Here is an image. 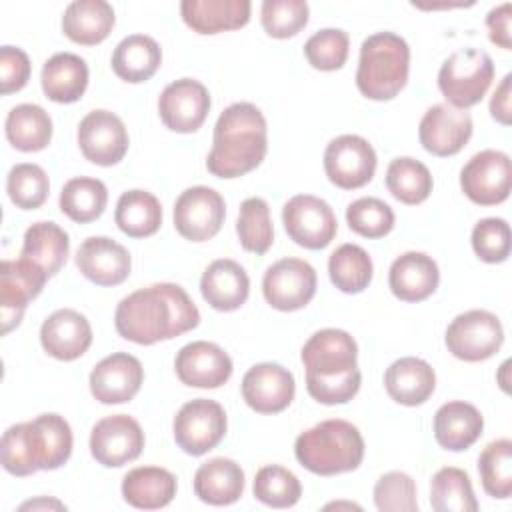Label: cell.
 Returning <instances> with one entry per match:
<instances>
[{
  "label": "cell",
  "mask_w": 512,
  "mask_h": 512,
  "mask_svg": "<svg viewBox=\"0 0 512 512\" xmlns=\"http://www.w3.org/2000/svg\"><path fill=\"white\" fill-rule=\"evenodd\" d=\"M372 258L358 244H342L328 258V274L332 284L346 294H358L372 280Z\"/></svg>",
  "instance_id": "cell-40"
},
{
  "label": "cell",
  "mask_w": 512,
  "mask_h": 512,
  "mask_svg": "<svg viewBox=\"0 0 512 512\" xmlns=\"http://www.w3.org/2000/svg\"><path fill=\"white\" fill-rule=\"evenodd\" d=\"M472 128V118L466 110L450 104H434L420 120L418 138L426 152L434 156H454L468 144Z\"/></svg>",
  "instance_id": "cell-19"
},
{
  "label": "cell",
  "mask_w": 512,
  "mask_h": 512,
  "mask_svg": "<svg viewBox=\"0 0 512 512\" xmlns=\"http://www.w3.org/2000/svg\"><path fill=\"white\" fill-rule=\"evenodd\" d=\"M116 22L114 8L104 0L70 2L62 16V32L76 44L94 46L108 38Z\"/></svg>",
  "instance_id": "cell-32"
},
{
  "label": "cell",
  "mask_w": 512,
  "mask_h": 512,
  "mask_svg": "<svg viewBox=\"0 0 512 512\" xmlns=\"http://www.w3.org/2000/svg\"><path fill=\"white\" fill-rule=\"evenodd\" d=\"M226 428L228 420L224 408L210 398L186 402L172 422L176 444L190 456H202L216 448L226 436Z\"/></svg>",
  "instance_id": "cell-9"
},
{
  "label": "cell",
  "mask_w": 512,
  "mask_h": 512,
  "mask_svg": "<svg viewBox=\"0 0 512 512\" xmlns=\"http://www.w3.org/2000/svg\"><path fill=\"white\" fill-rule=\"evenodd\" d=\"M124 122L110 110L88 112L78 126V146L86 160L98 166H114L128 152Z\"/></svg>",
  "instance_id": "cell-18"
},
{
  "label": "cell",
  "mask_w": 512,
  "mask_h": 512,
  "mask_svg": "<svg viewBox=\"0 0 512 512\" xmlns=\"http://www.w3.org/2000/svg\"><path fill=\"white\" fill-rule=\"evenodd\" d=\"M252 4L248 0H184L182 20L198 34H218L248 24Z\"/></svg>",
  "instance_id": "cell-27"
},
{
  "label": "cell",
  "mask_w": 512,
  "mask_h": 512,
  "mask_svg": "<svg viewBox=\"0 0 512 512\" xmlns=\"http://www.w3.org/2000/svg\"><path fill=\"white\" fill-rule=\"evenodd\" d=\"M6 192L22 210H34L40 208L50 192V180L42 166L22 162L10 168L6 178Z\"/></svg>",
  "instance_id": "cell-45"
},
{
  "label": "cell",
  "mask_w": 512,
  "mask_h": 512,
  "mask_svg": "<svg viewBox=\"0 0 512 512\" xmlns=\"http://www.w3.org/2000/svg\"><path fill=\"white\" fill-rule=\"evenodd\" d=\"M374 504L380 512H416V482L406 472H386L374 484Z\"/></svg>",
  "instance_id": "cell-49"
},
{
  "label": "cell",
  "mask_w": 512,
  "mask_h": 512,
  "mask_svg": "<svg viewBox=\"0 0 512 512\" xmlns=\"http://www.w3.org/2000/svg\"><path fill=\"white\" fill-rule=\"evenodd\" d=\"M310 8L304 0H264L260 8V22L268 36L290 38L308 24Z\"/></svg>",
  "instance_id": "cell-46"
},
{
  "label": "cell",
  "mask_w": 512,
  "mask_h": 512,
  "mask_svg": "<svg viewBox=\"0 0 512 512\" xmlns=\"http://www.w3.org/2000/svg\"><path fill=\"white\" fill-rule=\"evenodd\" d=\"M200 324V312L188 292L172 282L140 288L120 300L114 312L116 332L134 344L172 340Z\"/></svg>",
  "instance_id": "cell-1"
},
{
  "label": "cell",
  "mask_w": 512,
  "mask_h": 512,
  "mask_svg": "<svg viewBox=\"0 0 512 512\" xmlns=\"http://www.w3.org/2000/svg\"><path fill=\"white\" fill-rule=\"evenodd\" d=\"M460 188L478 206H496L510 196L512 162L506 152L482 150L460 172Z\"/></svg>",
  "instance_id": "cell-10"
},
{
  "label": "cell",
  "mask_w": 512,
  "mask_h": 512,
  "mask_svg": "<svg viewBox=\"0 0 512 512\" xmlns=\"http://www.w3.org/2000/svg\"><path fill=\"white\" fill-rule=\"evenodd\" d=\"M200 292L214 310L232 312L246 302L250 292V278L238 262L220 258L204 270L200 278Z\"/></svg>",
  "instance_id": "cell-26"
},
{
  "label": "cell",
  "mask_w": 512,
  "mask_h": 512,
  "mask_svg": "<svg viewBox=\"0 0 512 512\" xmlns=\"http://www.w3.org/2000/svg\"><path fill=\"white\" fill-rule=\"evenodd\" d=\"M434 438L444 450H468L484 430L480 410L464 400L442 404L434 414Z\"/></svg>",
  "instance_id": "cell-29"
},
{
  "label": "cell",
  "mask_w": 512,
  "mask_h": 512,
  "mask_svg": "<svg viewBox=\"0 0 512 512\" xmlns=\"http://www.w3.org/2000/svg\"><path fill=\"white\" fill-rule=\"evenodd\" d=\"M472 250L488 264H500L510 256V226L504 218H482L472 228Z\"/></svg>",
  "instance_id": "cell-50"
},
{
  "label": "cell",
  "mask_w": 512,
  "mask_h": 512,
  "mask_svg": "<svg viewBox=\"0 0 512 512\" xmlns=\"http://www.w3.org/2000/svg\"><path fill=\"white\" fill-rule=\"evenodd\" d=\"M348 50H350V38L340 28L318 30L304 44V56L308 64L322 72L340 70L346 64Z\"/></svg>",
  "instance_id": "cell-47"
},
{
  "label": "cell",
  "mask_w": 512,
  "mask_h": 512,
  "mask_svg": "<svg viewBox=\"0 0 512 512\" xmlns=\"http://www.w3.org/2000/svg\"><path fill=\"white\" fill-rule=\"evenodd\" d=\"M510 82H512V76L506 74L502 78V82L498 84L492 100H490V114L502 126H508L510 124V116H512V108H510V98H512Z\"/></svg>",
  "instance_id": "cell-53"
},
{
  "label": "cell",
  "mask_w": 512,
  "mask_h": 512,
  "mask_svg": "<svg viewBox=\"0 0 512 512\" xmlns=\"http://www.w3.org/2000/svg\"><path fill=\"white\" fill-rule=\"evenodd\" d=\"M114 220L126 236L146 238L158 232L162 224V206L158 198L146 190H128L116 202Z\"/></svg>",
  "instance_id": "cell-37"
},
{
  "label": "cell",
  "mask_w": 512,
  "mask_h": 512,
  "mask_svg": "<svg viewBox=\"0 0 512 512\" xmlns=\"http://www.w3.org/2000/svg\"><path fill=\"white\" fill-rule=\"evenodd\" d=\"M306 368L308 394L326 406L350 402L362 384L358 370V344L338 328L314 332L300 352Z\"/></svg>",
  "instance_id": "cell-2"
},
{
  "label": "cell",
  "mask_w": 512,
  "mask_h": 512,
  "mask_svg": "<svg viewBox=\"0 0 512 512\" xmlns=\"http://www.w3.org/2000/svg\"><path fill=\"white\" fill-rule=\"evenodd\" d=\"M144 380L140 360L128 352H114L100 360L90 372V392L102 404L130 402Z\"/></svg>",
  "instance_id": "cell-21"
},
{
  "label": "cell",
  "mask_w": 512,
  "mask_h": 512,
  "mask_svg": "<svg viewBox=\"0 0 512 512\" xmlns=\"http://www.w3.org/2000/svg\"><path fill=\"white\" fill-rule=\"evenodd\" d=\"M244 492V470L230 458L218 456L194 474V494L210 506L234 504Z\"/></svg>",
  "instance_id": "cell-31"
},
{
  "label": "cell",
  "mask_w": 512,
  "mask_h": 512,
  "mask_svg": "<svg viewBox=\"0 0 512 512\" xmlns=\"http://www.w3.org/2000/svg\"><path fill=\"white\" fill-rule=\"evenodd\" d=\"M76 266L98 286H118L130 276V252L108 236L86 238L76 252Z\"/></svg>",
  "instance_id": "cell-23"
},
{
  "label": "cell",
  "mask_w": 512,
  "mask_h": 512,
  "mask_svg": "<svg viewBox=\"0 0 512 512\" xmlns=\"http://www.w3.org/2000/svg\"><path fill=\"white\" fill-rule=\"evenodd\" d=\"M174 370L186 386L220 388L232 376V360L218 344L196 340L178 350Z\"/></svg>",
  "instance_id": "cell-22"
},
{
  "label": "cell",
  "mask_w": 512,
  "mask_h": 512,
  "mask_svg": "<svg viewBox=\"0 0 512 512\" xmlns=\"http://www.w3.org/2000/svg\"><path fill=\"white\" fill-rule=\"evenodd\" d=\"M70 252L68 234L56 222H36L24 232L20 256L34 262L52 278L66 264Z\"/></svg>",
  "instance_id": "cell-35"
},
{
  "label": "cell",
  "mask_w": 512,
  "mask_h": 512,
  "mask_svg": "<svg viewBox=\"0 0 512 512\" xmlns=\"http://www.w3.org/2000/svg\"><path fill=\"white\" fill-rule=\"evenodd\" d=\"M48 276L42 268L26 258L4 260L0 266V318L2 334H8L16 328L24 316V310L30 300H34Z\"/></svg>",
  "instance_id": "cell-15"
},
{
  "label": "cell",
  "mask_w": 512,
  "mask_h": 512,
  "mask_svg": "<svg viewBox=\"0 0 512 512\" xmlns=\"http://www.w3.org/2000/svg\"><path fill=\"white\" fill-rule=\"evenodd\" d=\"M176 476L160 466L132 468L122 480L124 500L138 510H158L176 496Z\"/></svg>",
  "instance_id": "cell-33"
},
{
  "label": "cell",
  "mask_w": 512,
  "mask_h": 512,
  "mask_svg": "<svg viewBox=\"0 0 512 512\" xmlns=\"http://www.w3.org/2000/svg\"><path fill=\"white\" fill-rule=\"evenodd\" d=\"M6 138L20 152L44 150L52 140V118L38 104H18L6 116Z\"/></svg>",
  "instance_id": "cell-36"
},
{
  "label": "cell",
  "mask_w": 512,
  "mask_h": 512,
  "mask_svg": "<svg viewBox=\"0 0 512 512\" xmlns=\"http://www.w3.org/2000/svg\"><path fill=\"white\" fill-rule=\"evenodd\" d=\"M440 272L432 256L424 252L400 254L388 272L392 294L402 302H422L438 288Z\"/></svg>",
  "instance_id": "cell-25"
},
{
  "label": "cell",
  "mask_w": 512,
  "mask_h": 512,
  "mask_svg": "<svg viewBox=\"0 0 512 512\" xmlns=\"http://www.w3.org/2000/svg\"><path fill=\"white\" fill-rule=\"evenodd\" d=\"M262 294L280 312L300 310L316 294V270L306 260L282 258L264 272Z\"/></svg>",
  "instance_id": "cell-13"
},
{
  "label": "cell",
  "mask_w": 512,
  "mask_h": 512,
  "mask_svg": "<svg viewBox=\"0 0 512 512\" xmlns=\"http://www.w3.org/2000/svg\"><path fill=\"white\" fill-rule=\"evenodd\" d=\"M162 64L158 42L146 34H132L118 42L112 54L114 74L130 84L150 80Z\"/></svg>",
  "instance_id": "cell-34"
},
{
  "label": "cell",
  "mask_w": 512,
  "mask_h": 512,
  "mask_svg": "<svg viewBox=\"0 0 512 512\" xmlns=\"http://www.w3.org/2000/svg\"><path fill=\"white\" fill-rule=\"evenodd\" d=\"M346 222L352 232L364 238H382L394 228V212L380 198H358L346 208Z\"/></svg>",
  "instance_id": "cell-48"
},
{
  "label": "cell",
  "mask_w": 512,
  "mask_h": 512,
  "mask_svg": "<svg viewBox=\"0 0 512 512\" xmlns=\"http://www.w3.org/2000/svg\"><path fill=\"white\" fill-rule=\"evenodd\" d=\"M510 22H512V4L510 2H504L496 8H492L486 16V28H488L490 42L504 50L512 48Z\"/></svg>",
  "instance_id": "cell-52"
},
{
  "label": "cell",
  "mask_w": 512,
  "mask_h": 512,
  "mask_svg": "<svg viewBox=\"0 0 512 512\" xmlns=\"http://www.w3.org/2000/svg\"><path fill=\"white\" fill-rule=\"evenodd\" d=\"M324 172L342 190H356L368 184L376 172V152L358 134H342L324 150Z\"/></svg>",
  "instance_id": "cell-12"
},
{
  "label": "cell",
  "mask_w": 512,
  "mask_h": 512,
  "mask_svg": "<svg viewBox=\"0 0 512 512\" xmlns=\"http://www.w3.org/2000/svg\"><path fill=\"white\" fill-rule=\"evenodd\" d=\"M432 174L426 164L410 156L394 158L386 168V188L402 204L416 206L432 192Z\"/></svg>",
  "instance_id": "cell-38"
},
{
  "label": "cell",
  "mask_w": 512,
  "mask_h": 512,
  "mask_svg": "<svg viewBox=\"0 0 512 512\" xmlns=\"http://www.w3.org/2000/svg\"><path fill=\"white\" fill-rule=\"evenodd\" d=\"M444 342L454 358L482 362L500 350L504 328L496 314L488 310H468L448 324Z\"/></svg>",
  "instance_id": "cell-8"
},
{
  "label": "cell",
  "mask_w": 512,
  "mask_h": 512,
  "mask_svg": "<svg viewBox=\"0 0 512 512\" xmlns=\"http://www.w3.org/2000/svg\"><path fill=\"white\" fill-rule=\"evenodd\" d=\"M210 112L208 88L194 78L170 82L158 98V114L168 130L196 132Z\"/></svg>",
  "instance_id": "cell-17"
},
{
  "label": "cell",
  "mask_w": 512,
  "mask_h": 512,
  "mask_svg": "<svg viewBox=\"0 0 512 512\" xmlns=\"http://www.w3.org/2000/svg\"><path fill=\"white\" fill-rule=\"evenodd\" d=\"M296 392L294 376L276 362L252 366L242 378V398L258 414H276L286 410Z\"/></svg>",
  "instance_id": "cell-20"
},
{
  "label": "cell",
  "mask_w": 512,
  "mask_h": 512,
  "mask_svg": "<svg viewBox=\"0 0 512 512\" xmlns=\"http://www.w3.org/2000/svg\"><path fill=\"white\" fill-rule=\"evenodd\" d=\"M108 202V190L102 180L78 176L64 184L60 192V210L78 224H88L102 216Z\"/></svg>",
  "instance_id": "cell-39"
},
{
  "label": "cell",
  "mask_w": 512,
  "mask_h": 512,
  "mask_svg": "<svg viewBox=\"0 0 512 512\" xmlns=\"http://www.w3.org/2000/svg\"><path fill=\"white\" fill-rule=\"evenodd\" d=\"M40 84L48 100L56 104H72L86 92L88 66L72 52H58L44 62Z\"/></svg>",
  "instance_id": "cell-30"
},
{
  "label": "cell",
  "mask_w": 512,
  "mask_h": 512,
  "mask_svg": "<svg viewBox=\"0 0 512 512\" xmlns=\"http://www.w3.org/2000/svg\"><path fill=\"white\" fill-rule=\"evenodd\" d=\"M266 150L264 114L250 102H234L216 120L206 168L216 178H240L260 166Z\"/></svg>",
  "instance_id": "cell-3"
},
{
  "label": "cell",
  "mask_w": 512,
  "mask_h": 512,
  "mask_svg": "<svg viewBox=\"0 0 512 512\" xmlns=\"http://www.w3.org/2000/svg\"><path fill=\"white\" fill-rule=\"evenodd\" d=\"M384 386L394 402L404 406H418L432 396L436 388V374L426 360L404 356L386 368Z\"/></svg>",
  "instance_id": "cell-28"
},
{
  "label": "cell",
  "mask_w": 512,
  "mask_h": 512,
  "mask_svg": "<svg viewBox=\"0 0 512 512\" xmlns=\"http://www.w3.org/2000/svg\"><path fill=\"white\" fill-rule=\"evenodd\" d=\"M38 510V508H56V510H66V506L54 498H38V500H30V502H24L20 506V510Z\"/></svg>",
  "instance_id": "cell-54"
},
{
  "label": "cell",
  "mask_w": 512,
  "mask_h": 512,
  "mask_svg": "<svg viewBox=\"0 0 512 512\" xmlns=\"http://www.w3.org/2000/svg\"><path fill=\"white\" fill-rule=\"evenodd\" d=\"M494 78V62L488 52L460 48L452 52L438 72V88L450 106L466 110L478 104Z\"/></svg>",
  "instance_id": "cell-7"
},
{
  "label": "cell",
  "mask_w": 512,
  "mask_h": 512,
  "mask_svg": "<svg viewBox=\"0 0 512 512\" xmlns=\"http://www.w3.org/2000/svg\"><path fill=\"white\" fill-rule=\"evenodd\" d=\"M478 472L488 496L506 500L512 496V442L500 438L490 442L480 458Z\"/></svg>",
  "instance_id": "cell-43"
},
{
  "label": "cell",
  "mask_w": 512,
  "mask_h": 512,
  "mask_svg": "<svg viewBox=\"0 0 512 512\" xmlns=\"http://www.w3.org/2000/svg\"><path fill=\"white\" fill-rule=\"evenodd\" d=\"M294 454L306 470L318 476L352 472L364 460V438L352 422L330 418L298 434Z\"/></svg>",
  "instance_id": "cell-5"
},
{
  "label": "cell",
  "mask_w": 512,
  "mask_h": 512,
  "mask_svg": "<svg viewBox=\"0 0 512 512\" xmlns=\"http://www.w3.org/2000/svg\"><path fill=\"white\" fill-rule=\"evenodd\" d=\"M410 48L394 32H376L360 46L356 86L370 100H392L408 82Z\"/></svg>",
  "instance_id": "cell-6"
},
{
  "label": "cell",
  "mask_w": 512,
  "mask_h": 512,
  "mask_svg": "<svg viewBox=\"0 0 512 512\" xmlns=\"http://www.w3.org/2000/svg\"><path fill=\"white\" fill-rule=\"evenodd\" d=\"M226 216V204L220 192L208 186L186 188L174 204V228L192 242L214 238Z\"/></svg>",
  "instance_id": "cell-14"
},
{
  "label": "cell",
  "mask_w": 512,
  "mask_h": 512,
  "mask_svg": "<svg viewBox=\"0 0 512 512\" xmlns=\"http://www.w3.org/2000/svg\"><path fill=\"white\" fill-rule=\"evenodd\" d=\"M30 78V58L14 46L0 48V92L12 94L26 86Z\"/></svg>",
  "instance_id": "cell-51"
},
{
  "label": "cell",
  "mask_w": 512,
  "mask_h": 512,
  "mask_svg": "<svg viewBox=\"0 0 512 512\" xmlns=\"http://www.w3.org/2000/svg\"><path fill=\"white\" fill-rule=\"evenodd\" d=\"M236 232L242 248L252 254H266L274 242L270 208L264 198H246L240 204Z\"/></svg>",
  "instance_id": "cell-42"
},
{
  "label": "cell",
  "mask_w": 512,
  "mask_h": 512,
  "mask_svg": "<svg viewBox=\"0 0 512 512\" xmlns=\"http://www.w3.org/2000/svg\"><path fill=\"white\" fill-rule=\"evenodd\" d=\"M72 454L70 424L58 414H40L30 422L12 424L0 442L2 466L12 476L56 470Z\"/></svg>",
  "instance_id": "cell-4"
},
{
  "label": "cell",
  "mask_w": 512,
  "mask_h": 512,
  "mask_svg": "<svg viewBox=\"0 0 512 512\" xmlns=\"http://www.w3.org/2000/svg\"><path fill=\"white\" fill-rule=\"evenodd\" d=\"M40 344L48 356L72 362L92 344V328L84 314L72 308L52 312L40 326Z\"/></svg>",
  "instance_id": "cell-24"
},
{
  "label": "cell",
  "mask_w": 512,
  "mask_h": 512,
  "mask_svg": "<svg viewBox=\"0 0 512 512\" xmlns=\"http://www.w3.org/2000/svg\"><path fill=\"white\" fill-rule=\"evenodd\" d=\"M144 432L128 414H112L98 420L90 432V452L106 468H120L142 454Z\"/></svg>",
  "instance_id": "cell-16"
},
{
  "label": "cell",
  "mask_w": 512,
  "mask_h": 512,
  "mask_svg": "<svg viewBox=\"0 0 512 512\" xmlns=\"http://www.w3.org/2000/svg\"><path fill=\"white\" fill-rule=\"evenodd\" d=\"M282 222L290 240L308 250L326 248L338 232L330 204L312 194L292 196L282 208Z\"/></svg>",
  "instance_id": "cell-11"
},
{
  "label": "cell",
  "mask_w": 512,
  "mask_h": 512,
  "mask_svg": "<svg viewBox=\"0 0 512 512\" xmlns=\"http://www.w3.org/2000/svg\"><path fill=\"white\" fill-rule=\"evenodd\" d=\"M252 490L256 500L270 508H290L302 496V486L296 474L278 464L262 466L254 476Z\"/></svg>",
  "instance_id": "cell-44"
},
{
  "label": "cell",
  "mask_w": 512,
  "mask_h": 512,
  "mask_svg": "<svg viewBox=\"0 0 512 512\" xmlns=\"http://www.w3.org/2000/svg\"><path fill=\"white\" fill-rule=\"evenodd\" d=\"M430 504L436 512H476L470 476L456 466L440 468L430 482Z\"/></svg>",
  "instance_id": "cell-41"
}]
</instances>
